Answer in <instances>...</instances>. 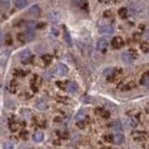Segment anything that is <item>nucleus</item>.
Listing matches in <instances>:
<instances>
[{"instance_id":"obj_1","label":"nucleus","mask_w":149,"mask_h":149,"mask_svg":"<svg viewBox=\"0 0 149 149\" xmlns=\"http://www.w3.org/2000/svg\"><path fill=\"white\" fill-rule=\"evenodd\" d=\"M129 9L134 15H142L146 10V3L141 0H131L129 3Z\"/></svg>"},{"instance_id":"obj_30","label":"nucleus","mask_w":149,"mask_h":149,"mask_svg":"<svg viewBox=\"0 0 149 149\" xmlns=\"http://www.w3.org/2000/svg\"><path fill=\"white\" fill-rule=\"evenodd\" d=\"M41 60H42V62L47 65V64H49V63L52 62V56L48 55V54H45V55H42V58H41Z\"/></svg>"},{"instance_id":"obj_4","label":"nucleus","mask_w":149,"mask_h":149,"mask_svg":"<svg viewBox=\"0 0 149 149\" xmlns=\"http://www.w3.org/2000/svg\"><path fill=\"white\" fill-rule=\"evenodd\" d=\"M33 38H35V32L32 30H28L25 32H21V33L17 35V39L19 40V42H22V44H24L26 41H30Z\"/></svg>"},{"instance_id":"obj_31","label":"nucleus","mask_w":149,"mask_h":149,"mask_svg":"<svg viewBox=\"0 0 149 149\" xmlns=\"http://www.w3.org/2000/svg\"><path fill=\"white\" fill-rule=\"evenodd\" d=\"M103 140L106 142H108V143L113 142V134H106V135H103Z\"/></svg>"},{"instance_id":"obj_26","label":"nucleus","mask_w":149,"mask_h":149,"mask_svg":"<svg viewBox=\"0 0 149 149\" xmlns=\"http://www.w3.org/2000/svg\"><path fill=\"white\" fill-rule=\"evenodd\" d=\"M13 74H14L15 77H25V76L28 74V71L22 70V69H15Z\"/></svg>"},{"instance_id":"obj_21","label":"nucleus","mask_w":149,"mask_h":149,"mask_svg":"<svg viewBox=\"0 0 149 149\" xmlns=\"http://www.w3.org/2000/svg\"><path fill=\"white\" fill-rule=\"evenodd\" d=\"M17 87H19V84L16 83V80H10L9 86H8L9 92H10V93H16V92H17Z\"/></svg>"},{"instance_id":"obj_7","label":"nucleus","mask_w":149,"mask_h":149,"mask_svg":"<svg viewBox=\"0 0 149 149\" xmlns=\"http://www.w3.org/2000/svg\"><path fill=\"white\" fill-rule=\"evenodd\" d=\"M122 74H123L122 69H112L111 74L107 77V80L110 81V83L116 81V80H118V79L122 77Z\"/></svg>"},{"instance_id":"obj_39","label":"nucleus","mask_w":149,"mask_h":149,"mask_svg":"<svg viewBox=\"0 0 149 149\" xmlns=\"http://www.w3.org/2000/svg\"><path fill=\"white\" fill-rule=\"evenodd\" d=\"M12 42H13V40H12L10 35H7V36H6V44H7V45H10Z\"/></svg>"},{"instance_id":"obj_34","label":"nucleus","mask_w":149,"mask_h":149,"mask_svg":"<svg viewBox=\"0 0 149 149\" xmlns=\"http://www.w3.org/2000/svg\"><path fill=\"white\" fill-rule=\"evenodd\" d=\"M68 83H69V81H57V83H56V85H57L60 88H62V90H67Z\"/></svg>"},{"instance_id":"obj_38","label":"nucleus","mask_w":149,"mask_h":149,"mask_svg":"<svg viewBox=\"0 0 149 149\" xmlns=\"http://www.w3.org/2000/svg\"><path fill=\"white\" fill-rule=\"evenodd\" d=\"M101 3H104V5H110V3H113L116 2L117 0H99Z\"/></svg>"},{"instance_id":"obj_40","label":"nucleus","mask_w":149,"mask_h":149,"mask_svg":"<svg viewBox=\"0 0 149 149\" xmlns=\"http://www.w3.org/2000/svg\"><path fill=\"white\" fill-rule=\"evenodd\" d=\"M57 101L65 102V103H68V102H69V100H68V99H65V97H61V96H58V97H57Z\"/></svg>"},{"instance_id":"obj_11","label":"nucleus","mask_w":149,"mask_h":149,"mask_svg":"<svg viewBox=\"0 0 149 149\" xmlns=\"http://www.w3.org/2000/svg\"><path fill=\"white\" fill-rule=\"evenodd\" d=\"M68 67L65 65V64H63V63H58L57 65H56L55 68V74L57 76H65V74H68Z\"/></svg>"},{"instance_id":"obj_19","label":"nucleus","mask_w":149,"mask_h":149,"mask_svg":"<svg viewBox=\"0 0 149 149\" xmlns=\"http://www.w3.org/2000/svg\"><path fill=\"white\" fill-rule=\"evenodd\" d=\"M124 135L122 134V133H116V134H113V142L115 143H117V145H120V143H123L124 142Z\"/></svg>"},{"instance_id":"obj_27","label":"nucleus","mask_w":149,"mask_h":149,"mask_svg":"<svg viewBox=\"0 0 149 149\" xmlns=\"http://www.w3.org/2000/svg\"><path fill=\"white\" fill-rule=\"evenodd\" d=\"M33 140H35L36 142H41V141L44 140V133H42V132H36V133L33 134Z\"/></svg>"},{"instance_id":"obj_16","label":"nucleus","mask_w":149,"mask_h":149,"mask_svg":"<svg viewBox=\"0 0 149 149\" xmlns=\"http://www.w3.org/2000/svg\"><path fill=\"white\" fill-rule=\"evenodd\" d=\"M74 3L77 7H79L80 9H84V10H87V8H88L87 0H74Z\"/></svg>"},{"instance_id":"obj_10","label":"nucleus","mask_w":149,"mask_h":149,"mask_svg":"<svg viewBox=\"0 0 149 149\" xmlns=\"http://www.w3.org/2000/svg\"><path fill=\"white\" fill-rule=\"evenodd\" d=\"M40 84H41V78L39 76H35L32 79H31V83H30V86H31V90L33 92H37L40 87Z\"/></svg>"},{"instance_id":"obj_42","label":"nucleus","mask_w":149,"mask_h":149,"mask_svg":"<svg viewBox=\"0 0 149 149\" xmlns=\"http://www.w3.org/2000/svg\"><path fill=\"white\" fill-rule=\"evenodd\" d=\"M52 32L54 33V36H57L58 35V30L56 28H52Z\"/></svg>"},{"instance_id":"obj_9","label":"nucleus","mask_w":149,"mask_h":149,"mask_svg":"<svg viewBox=\"0 0 149 149\" xmlns=\"http://www.w3.org/2000/svg\"><path fill=\"white\" fill-rule=\"evenodd\" d=\"M19 58H21V62H22V63H24V64L29 63V62L31 61V58H32L31 52H30L29 49H24V51H22V52L19 53Z\"/></svg>"},{"instance_id":"obj_33","label":"nucleus","mask_w":149,"mask_h":149,"mask_svg":"<svg viewBox=\"0 0 149 149\" xmlns=\"http://www.w3.org/2000/svg\"><path fill=\"white\" fill-rule=\"evenodd\" d=\"M26 26H28L29 30H32V29L37 28V22H35V21H29V22L26 23Z\"/></svg>"},{"instance_id":"obj_2","label":"nucleus","mask_w":149,"mask_h":149,"mask_svg":"<svg viewBox=\"0 0 149 149\" xmlns=\"http://www.w3.org/2000/svg\"><path fill=\"white\" fill-rule=\"evenodd\" d=\"M97 29H99L100 33H106V35H111L112 32H113V30H115V28H113V25H112L111 23H109V22H107L104 19L99 21Z\"/></svg>"},{"instance_id":"obj_14","label":"nucleus","mask_w":149,"mask_h":149,"mask_svg":"<svg viewBox=\"0 0 149 149\" xmlns=\"http://www.w3.org/2000/svg\"><path fill=\"white\" fill-rule=\"evenodd\" d=\"M146 136H147V134L145 132H142V131H135V132L132 133V138L135 141H143L146 139Z\"/></svg>"},{"instance_id":"obj_32","label":"nucleus","mask_w":149,"mask_h":149,"mask_svg":"<svg viewBox=\"0 0 149 149\" xmlns=\"http://www.w3.org/2000/svg\"><path fill=\"white\" fill-rule=\"evenodd\" d=\"M2 149H14V143L12 141H7L2 145Z\"/></svg>"},{"instance_id":"obj_36","label":"nucleus","mask_w":149,"mask_h":149,"mask_svg":"<svg viewBox=\"0 0 149 149\" xmlns=\"http://www.w3.org/2000/svg\"><path fill=\"white\" fill-rule=\"evenodd\" d=\"M37 108L38 109H40V110H44V109H46V108H47V104H46L45 102H42V101H41V102H38Z\"/></svg>"},{"instance_id":"obj_43","label":"nucleus","mask_w":149,"mask_h":149,"mask_svg":"<svg viewBox=\"0 0 149 149\" xmlns=\"http://www.w3.org/2000/svg\"><path fill=\"white\" fill-rule=\"evenodd\" d=\"M146 38H147V39L149 40V29L147 30V31H146Z\"/></svg>"},{"instance_id":"obj_6","label":"nucleus","mask_w":149,"mask_h":149,"mask_svg":"<svg viewBox=\"0 0 149 149\" xmlns=\"http://www.w3.org/2000/svg\"><path fill=\"white\" fill-rule=\"evenodd\" d=\"M8 127L12 132H17L19 130V127H21V124H19V122L15 117H10L8 119Z\"/></svg>"},{"instance_id":"obj_13","label":"nucleus","mask_w":149,"mask_h":149,"mask_svg":"<svg viewBox=\"0 0 149 149\" xmlns=\"http://www.w3.org/2000/svg\"><path fill=\"white\" fill-rule=\"evenodd\" d=\"M127 120H129V124H130V126L132 127H136L138 125H139V123H140V118H139V116L138 115H130L129 116V118H127Z\"/></svg>"},{"instance_id":"obj_8","label":"nucleus","mask_w":149,"mask_h":149,"mask_svg":"<svg viewBox=\"0 0 149 149\" xmlns=\"http://www.w3.org/2000/svg\"><path fill=\"white\" fill-rule=\"evenodd\" d=\"M108 45H109L108 44V40L106 38H101L96 42V49L99 52H101V53H104L107 51V48H108Z\"/></svg>"},{"instance_id":"obj_35","label":"nucleus","mask_w":149,"mask_h":149,"mask_svg":"<svg viewBox=\"0 0 149 149\" xmlns=\"http://www.w3.org/2000/svg\"><path fill=\"white\" fill-rule=\"evenodd\" d=\"M112 129H113L115 131H122L120 123H119V122H115V123H112Z\"/></svg>"},{"instance_id":"obj_12","label":"nucleus","mask_w":149,"mask_h":149,"mask_svg":"<svg viewBox=\"0 0 149 149\" xmlns=\"http://www.w3.org/2000/svg\"><path fill=\"white\" fill-rule=\"evenodd\" d=\"M111 46L115 49H119L124 46V40L122 37H115L111 40Z\"/></svg>"},{"instance_id":"obj_20","label":"nucleus","mask_w":149,"mask_h":149,"mask_svg":"<svg viewBox=\"0 0 149 149\" xmlns=\"http://www.w3.org/2000/svg\"><path fill=\"white\" fill-rule=\"evenodd\" d=\"M67 90H68V92H70V93H76L77 90H78V85H77L74 81H69V83H68V86H67Z\"/></svg>"},{"instance_id":"obj_18","label":"nucleus","mask_w":149,"mask_h":149,"mask_svg":"<svg viewBox=\"0 0 149 149\" xmlns=\"http://www.w3.org/2000/svg\"><path fill=\"white\" fill-rule=\"evenodd\" d=\"M95 113L99 115V116H101V117H103V118H108V117L110 116L109 111L106 110L104 108H96V109H95Z\"/></svg>"},{"instance_id":"obj_22","label":"nucleus","mask_w":149,"mask_h":149,"mask_svg":"<svg viewBox=\"0 0 149 149\" xmlns=\"http://www.w3.org/2000/svg\"><path fill=\"white\" fill-rule=\"evenodd\" d=\"M140 83H141V85L149 87V72H146V74H142V77L140 79Z\"/></svg>"},{"instance_id":"obj_25","label":"nucleus","mask_w":149,"mask_h":149,"mask_svg":"<svg viewBox=\"0 0 149 149\" xmlns=\"http://www.w3.org/2000/svg\"><path fill=\"white\" fill-rule=\"evenodd\" d=\"M15 6L17 8H25L28 6V0H15Z\"/></svg>"},{"instance_id":"obj_37","label":"nucleus","mask_w":149,"mask_h":149,"mask_svg":"<svg viewBox=\"0 0 149 149\" xmlns=\"http://www.w3.org/2000/svg\"><path fill=\"white\" fill-rule=\"evenodd\" d=\"M19 134H21L19 136H21L23 140H26V139H28V136H29V135H28L29 133H28L26 131H21V133H19Z\"/></svg>"},{"instance_id":"obj_17","label":"nucleus","mask_w":149,"mask_h":149,"mask_svg":"<svg viewBox=\"0 0 149 149\" xmlns=\"http://www.w3.org/2000/svg\"><path fill=\"white\" fill-rule=\"evenodd\" d=\"M63 38H64V41H65V44H67L68 46H71V45H72L71 37H70V35H69V32H68V30H67L65 26H63Z\"/></svg>"},{"instance_id":"obj_15","label":"nucleus","mask_w":149,"mask_h":149,"mask_svg":"<svg viewBox=\"0 0 149 149\" xmlns=\"http://www.w3.org/2000/svg\"><path fill=\"white\" fill-rule=\"evenodd\" d=\"M40 13H41V10H40V7L38 5H33L29 8V14L33 17H38L40 15Z\"/></svg>"},{"instance_id":"obj_29","label":"nucleus","mask_w":149,"mask_h":149,"mask_svg":"<svg viewBox=\"0 0 149 149\" xmlns=\"http://www.w3.org/2000/svg\"><path fill=\"white\" fill-rule=\"evenodd\" d=\"M85 112L84 110H80V111L77 113V116H76V119H77V122H81V120H84L85 119Z\"/></svg>"},{"instance_id":"obj_5","label":"nucleus","mask_w":149,"mask_h":149,"mask_svg":"<svg viewBox=\"0 0 149 149\" xmlns=\"http://www.w3.org/2000/svg\"><path fill=\"white\" fill-rule=\"evenodd\" d=\"M135 86H136V83L133 79H126L118 85V90L119 91H130L132 88H134Z\"/></svg>"},{"instance_id":"obj_41","label":"nucleus","mask_w":149,"mask_h":149,"mask_svg":"<svg viewBox=\"0 0 149 149\" xmlns=\"http://www.w3.org/2000/svg\"><path fill=\"white\" fill-rule=\"evenodd\" d=\"M103 16H104V17H110V16H111V12H110V10H107V12H104Z\"/></svg>"},{"instance_id":"obj_23","label":"nucleus","mask_w":149,"mask_h":149,"mask_svg":"<svg viewBox=\"0 0 149 149\" xmlns=\"http://www.w3.org/2000/svg\"><path fill=\"white\" fill-rule=\"evenodd\" d=\"M48 19H51L52 22H58L60 21V13H57V12H51L49 14H48Z\"/></svg>"},{"instance_id":"obj_28","label":"nucleus","mask_w":149,"mask_h":149,"mask_svg":"<svg viewBox=\"0 0 149 149\" xmlns=\"http://www.w3.org/2000/svg\"><path fill=\"white\" fill-rule=\"evenodd\" d=\"M140 49L143 52V53H149V42L147 41H143L140 44Z\"/></svg>"},{"instance_id":"obj_3","label":"nucleus","mask_w":149,"mask_h":149,"mask_svg":"<svg viewBox=\"0 0 149 149\" xmlns=\"http://www.w3.org/2000/svg\"><path fill=\"white\" fill-rule=\"evenodd\" d=\"M120 57H122V61L123 62H125V63H132L134 60L138 58V53L134 49H129V51L124 52Z\"/></svg>"},{"instance_id":"obj_24","label":"nucleus","mask_w":149,"mask_h":149,"mask_svg":"<svg viewBox=\"0 0 149 149\" xmlns=\"http://www.w3.org/2000/svg\"><path fill=\"white\" fill-rule=\"evenodd\" d=\"M118 15H119V17H122V19H126L127 15H129V10H127V8H126V7H122V8H119V10H118Z\"/></svg>"}]
</instances>
